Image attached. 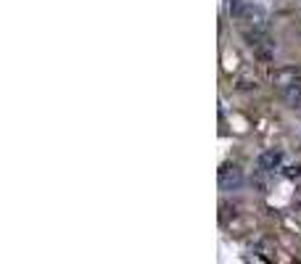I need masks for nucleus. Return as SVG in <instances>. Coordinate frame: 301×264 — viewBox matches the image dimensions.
Instances as JSON below:
<instances>
[{
    "label": "nucleus",
    "instance_id": "1",
    "mask_svg": "<svg viewBox=\"0 0 301 264\" xmlns=\"http://www.w3.org/2000/svg\"><path fill=\"white\" fill-rule=\"evenodd\" d=\"M243 182V172L235 167V164H225L219 169V188L222 190H233Z\"/></svg>",
    "mask_w": 301,
    "mask_h": 264
},
{
    "label": "nucleus",
    "instance_id": "2",
    "mask_svg": "<svg viewBox=\"0 0 301 264\" xmlns=\"http://www.w3.org/2000/svg\"><path fill=\"white\" fill-rule=\"evenodd\" d=\"M280 98L288 103V106H298V103H301V79L288 82V85H280Z\"/></svg>",
    "mask_w": 301,
    "mask_h": 264
},
{
    "label": "nucleus",
    "instance_id": "3",
    "mask_svg": "<svg viewBox=\"0 0 301 264\" xmlns=\"http://www.w3.org/2000/svg\"><path fill=\"white\" fill-rule=\"evenodd\" d=\"M280 151H264L262 156H259V167L264 169V172H270V169H277L280 167Z\"/></svg>",
    "mask_w": 301,
    "mask_h": 264
},
{
    "label": "nucleus",
    "instance_id": "4",
    "mask_svg": "<svg viewBox=\"0 0 301 264\" xmlns=\"http://www.w3.org/2000/svg\"><path fill=\"white\" fill-rule=\"evenodd\" d=\"M285 175H288V177H298V175H301V167H288Z\"/></svg>",
    "mask_w": 301,
    "mask_h": 264
}]
</instances>
